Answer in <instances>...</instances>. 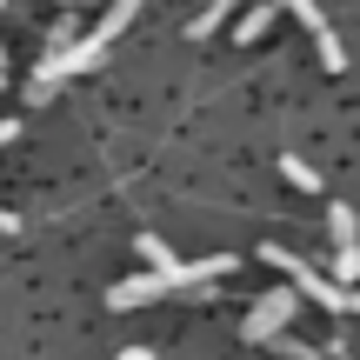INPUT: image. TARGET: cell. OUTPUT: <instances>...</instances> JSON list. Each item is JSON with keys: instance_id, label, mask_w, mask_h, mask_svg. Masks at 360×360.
Instances as JSON below:
<instances>
[{"instance_id": "obj_1", "label": "cell", "mask_w": 360, "mask_h": 360, "mask_svg": "<svg viewBox=\"0 0 360 360\" xmlns=\"http://www.w3.org/2000/svg\"><path fill=\"white\" fill-rule=\"evenodd\" d=\"M141 7H147V0H114V7L101 13L94 34H80L74 47H60V53H40V67H34V101H47L53 80H67V74H94V67L114 53V40L134 27V13H141Z\"/></svg>"}, {"instance_id": "obj_2", "label": "cell", "mask_w": 360, "mask_h": 360, "mask_svg": "<svg viewBox=\"0 0 360 360\" xmlns=\"http://www.w3.org/2000/svg\"><path fill=\"white\" fill-rule=\"evenodd\" d=\"M260 260H267L274 274H287V287H294L300 300H314V307H327V314H354V307H360V294H354V287H340L334 274L307 267L294 247H274V240H267V247H260Z\"/></svg>"}, {"instance_id": "obj_3", "label": "cell", "mask_w": 360, "mask_h": 360, "mask_svg": "<svg viewBox=\"0 0 360 360\" xmlns=\"http://www.w3.org/2000/svg\"><path fill=\"white\" fill-rule=\"evenodd\" d=\"M300 314V294L294 287H274V294H260L254 307H247V321H240V340H254V347H267L274 334H281L287 321Z\"/></svg>"}, {"instance_id": "obj_4", "label": "cell", "mask_w": 360, "mask_h": 360, "mask_svg": "<svg viewBox=\"0 0 360 360\" xmlns=\"http://www.w3.org/2000/svg\"><path fill=\"white\" fill-rule=\"evenodd\" d=\"M287 13H294L300 27H307L314 34V53H321V67L327 74H340V67H347V53H340V40H334V27H327V13H321V0H281Z\"/></svg>"}, {"instance_id": "obj_5", "label": "cell", "mask_w": 360, "mask_h": 360, "mask_svg": "<svg viewBox=\"0 0 360 360\" xmlns=\"http://www.w3.org/2000/svg\"><path fill=\"white\" fill-rule=\"evenodd\" d=\"M160 294H174V274L147 267V274H134V281H114L107 307H114V314H127V307H147V300H160Z\"/></svg>"}, {"instance_id": "obj_6", "label": "cell", "mask_w": 360, "mask_h": 360, "mask_svg": "<svg viewBox=\"0 0 360 360\" xmlns=\"http://www.w3.org/2000/svg\"><path fill=\"white\" fill-rule=\"evenodd\" d=\"M233 274V254H207V260H180V274H174V287L180 294H193V287H207V281H227Z\"/></svg>"}, {"instance_id": "obj_7", "label": "cell", "mask_w": 360, "mask_h": 360, "mask_svg": "<svg viewBox=\"0 0 360 360\" xmlns=\"http://www.w3.org/2000/svg\"><path fill=\"white\" fill-rule=\"evenodd\" d=\"M327 233H334V247H360V220H354V207L327 200Z\"/></svg>"}, {"instance_id": "obj_8", "label": "cell", "mask_w": 360, "mask_h": 360, "mask_svg": "<svg viewBox=\"0 0 360 360\" xmlns=\"http://www.w3.org/2000/svg\"><path fill=\"white\" fill-rule=\"evenodd\" d=\"M240 7H247V0H207V13H200V20L187 27V34H193V40H207V34H220V20H233V13H240Z\"/></svg>"}, {"instance_id": "obj_9", "label": "cell", "mask_w": 360, "mask_h": 360, "mask_svg": "<svg viewBox=\"0 0 360 360\" xmlns=\"http://www.w3.org/2000/svg\"><path fill=\"white\" fill-rule=\"evenodd\" d=\"M134 254H141L147 267H160V274H180V260L167 254V240H160V233H141V240H134Z\"/></svg>"}, {"instance_id": "obj_10", "label": "cell", "mask_w": 360, "mask_h": 360, "mask_svg": "<svg viewBox=\"0 0 360 360\" xmlns=\"http://www.w3.org/2000/svg\"><path fill=\"white\" fill-rule=\"evenodd\" d=\"M274 13L281 7H240V20H233V40H260L274 27Z\"/></svg>"}, {"instance_id": "obj_11", "label": "cell", "mask_w": 360, "mask_h": 360, "mask_svg": "<svg viewBox=\"0 0 360 360\" xmlns=\"http://www.w3.org/2000/svg\"><path fill=\"white\" fill-rule=\"evenodd\" d=\"M327 274H334L340 287H354V281H360V247H334V260H327Z\"/></svg>"}, {"instance_id": "obj_12", "label": "cell", "mask_w": 360, "mask_h": 360, "mask_svg": "<svg viewBox=\"0 0 360 360\" xmlns=\"http://www.w3.org/2000/svg\"><path fill=\"white\" fill-rule=\"evenodd\" d=\"M281 174L294 180L300 193H321V174H314V167H307V160H300V154H287V160H281Z\"/></svg>"}, {"instance_id": "obj_13", "label": "cell", "mask_w": 360, "mask_h": 360, "mask_svg": "<svg viewBox=\"0 0 360 360\" xmlns=\"http://www.w3.org/2000/svg\"><path fill=\"white\" fill-rule=\"evenodd\" d=\"M20 141V120H0V147H13Z\"/></svg>"}, {"instance_id": "obj_14", "label": "cell", "mask_w": 360, "mask_h": 360, "mask_svg": "<svg viewBox=\"0 0 360 360\" xmlns=\"http://www.w3.org/2000/svg\"><path fill=\"white\" fill-rule=\"evenodd\" d=\"M0 233H20V220H13V214H7V207H0Z\"/></svg>"}, {"instance_id": "obj_15", "label": "cell", "mask_w": 360, "mask_h": 360, "mask_svg": "<svg viewBox=\"0 0 360 360\" xmlns=\"http://www.w3.org/2000/svg\"><path fill=\"white\" fill-rule=\"evenodd\" d=\"M120 360H154V347H127V354H120Z\"/></svg>"}, {"instance_id": "obj_16", "label": "cell", "mask_w": 360, "mask_h": 360, "mask_svg": "<svg viewBox=\"0 0 360 360\" xmlns=\"http://www.w3.org/2000/svg\"><path fill=\"white\" fill-rule=\"evenodd\" d=\"M0 67H7V40H0Z\"/></svg>"}, {"instance_id": "obj_17", "label": "cell", "mask_w": 360, "mask_h": 360, "mask_svg": "<svg viewBox=\"0 0 360 360\" xmlns=\"http://www.w3.org/2000/svg\"><path fill=\"white\" fill-rule=\"evenodd\" d=\"M0 87H7V67H0Z\"/></svg>"}, {"instance_id": "obj_18", "label": "cell", "mask_w": 360, "mask_h": 360, "mask_svg": "<svg viewBox=\"0 0 360 360\" xmlns=\"http://www.w3.org/2000/svg\"><path fill=\"white\" fill-rule=\"evenodd\" d=\"M0 13H7V0H0Z\"/></svg>"}]
</instances>
